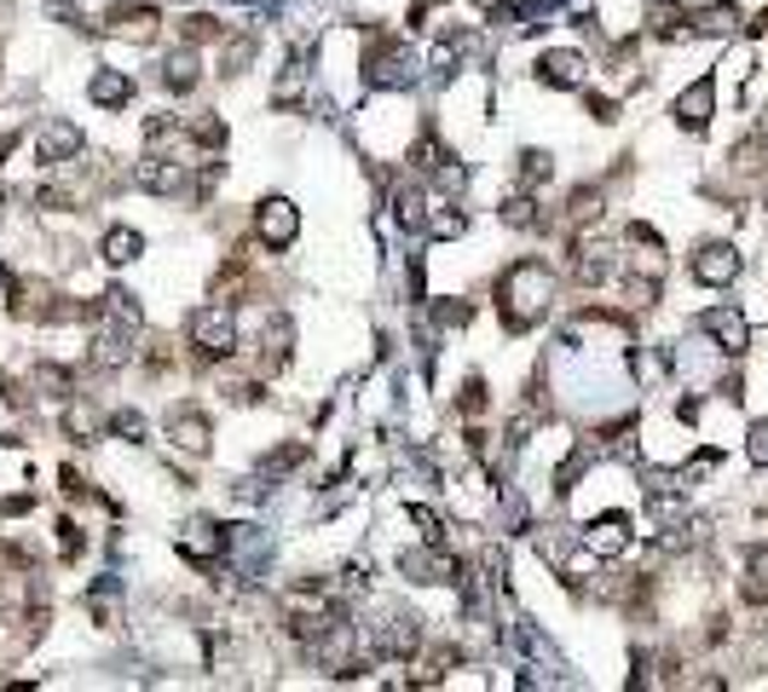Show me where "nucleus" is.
<instances>
[{
	"mask_svg": "<svg viewBox=\"0 0 768 692\" xmlns=\"http://www.w3.org/2000/svg\"><path fill=\"white\" fill-rule=\"evenodd\" d=\"M35 386H47L52 398H70V386H75V375L64 370V363H40L35 370Z\"/></svg>",
	"mask_w": 768,
	"mask_h": 692,
	"instance_id": "obj_28",
	"label": "nucleus"
},
{
	"mask_svg": "<svg viewBox=\"0 0 768 692\" xmlns=\"http://www.w3.org/2000/svg\"><path fill=\"white\" fill-rule=\"evenodd\" d=\"M186 341L197 346L202 358H232V346H237V318L226 300H209V307H197L186 318Z\"/></svg>",
	"mask_w": 768,
	"mask_h": 692,
	"instance_id": "obj_2",
	"label": "nucleus"
},
{
	"mask_svg": "<svg viewBox=\"0 0 768 692\" xmlns=\"http://www.w3.org/2000/svg\"><path fill=\"white\" fill-rule=\"evenodd\" d=\"M110 433L116 439H145V416H139V410H116L110 416Z\"/></svg>",
	"mask_w": 768,
	"mask_h": 692,
	"instance_id": "obj_32",
	"label": "nucleus"
},
{
	"mask_svg": "<svg viewBox=\"0 0 768 692\" xmlns=\"http://www.w3.org/2000/svg\"><path fill=\"white\" fill-rule=\"evenodd\" d=\"M583 52H543L537 58V81L543 87H583Z\"/></svg>",
	"mask_w": 768,
	"mask_h": 692,
	"instance_id": "obj_14",
	"label": "nucleus"
},
{
	"mask_svg": "<svg viewBox=\"0 0 768 692\" xmlns=\"http://www.w3.org/2000/svg\"><path fill=\"white\" fill-rule=\"evenodd\" d=\"M757 29H763V35H768V12H763V24H757Z\"/></svg>",
	"mask_w": 768,
	"mask_h": 692,
	"instance_id": "obj_40",
	"label": "nucleus"
},
{
	"mask_svg": "<svg viewBox=\"0 0 768 692\" xmlns=\"http://www.w3.org/2000/svg\"><path fill=\"white\" fill-rule=\"evenodd\" d=\"M64 433H70L75 444H87V439L98 433V416H93V410H81V404H70V410H64Z\"/></svg>",
	"mask_w": 768,
	"mask_h": 692,
	"instance_id": "obj_30",
	"label": "nucleus"
},
{
	"mask_svg": "<svg viewBox=\"0 0 768 692\" xmlns=\"http://www.w3.org/2000/svg\"><path fill=\"white\" fill-rule=\"evenodd\" d=\"M209 35H226V24H220V17H209V12H191V17H186V40H209Z\"/></svg>",
	"mask_w": 768,
	"mask_h": 692,
	"instance_id": "obj_34",
	"label": "nucleus"
},
{
	"mask_svg": "<svg viewBox=\"0 0 768 692\" xmlns=\"http://www.w3.org/2000/svg\"><path fill=\"white\" fill-rule=\"evenodd\" d=\"M699 330L711 335V341L722 346L728 358L752 353V323H745V312H740V307H711V312L699 318Z\"/></svg>",
	"mask_w": 768,
	"mask_h": 692,
	"instance_id": "obj_9",
	"label": "nucleus"
},
{
	"mask_svg": "<svg viewBox=\"0 0 768 692\" xmlns=\"http://www.w3.org/2000/svg\"><path fill=\"white\" fill-rule=\"evenodd\" d=\"M81 145H87V133L75 128V121H47V128L35 133V162L40 168H64V162H75L81 156Z\"/></svg>",
	"mask_w": 768,
	"mask_h": 692,
	"instance_id": "obj_8",
	"label": "nucleus"
},
{
	"mask_svg": "<svg viewBox=\"0 0 768 692\" xmlns=\"http://www.w3.org/2000/svg\"><path fill=\"white\" fill-rule=\"evenodd\" d=\"M255 237L267 242V249H295V237H300V214H295V202H283V196H267L255 208Z\"/></svg>",
	"mask_w": 768,
	"mask_h": 692,
	"instance_id": "obj_7",
	"label": "nucleus"
},
{
	"mask_svg": "<svg viewBox=\"0 0 768 692\" xmlns=\"http://www.w3.org/2000/svg\"><path fill=\"white\" fill-rule=\"evenodd\" d=\"M480 410H485V381L474 375L469 386H462V416H480Z\"/></svg>",
	"mask_w": 768,
	"mask_h": 692,
	"instance_id": "obj_39",
	"label": "nucleus"
},
{
	"mask_svg": "<svg viewBox=\"0 0 768 692\" xmlns=\"http://www.w3.org/2000/svg\"><path fill=\"white\" fill-rule=\"evenodd\" d=\"M249 58H255V40L237 35L232 47H220V75H243V70H249Z\"/></svg>",
	"mask_w": 768,
	"mask_h": 692,
	"instance_id": "obj_27",
	"label": "nucleus"
},
{
	"mask_svg": "<svg viewBox=\"0 0 768 692\" xmlns=\"http://www.w3.org/2000/svg\"><path fill=\"white\" fill-rule=\"evenodd\" d=\"M503 219H509V226H520V231H532V226H543V214H537V202L532 196H509V202H503V208H497Z\"/></svg>",
	"mask_w": 768,
	"mask_h": 692,
	"instance_id": "obj_26",
	"label": "nucleus"
},
{
	"mask_svg": "<svg viewBox=\"0 0 768 692\" xmlns=\"http://www.w3.org/2000/svg\"><path fill=\"white\" fill-rule=\"evenodd\" d=\"M550 174H555V162L543 156V151H525V156H520V186H525V191H532V186H543Z\"/></svg>",
	"mask_w": 768,
	"mask_h": 692,
	"instance_id": "obj_29",
	"label": "nucleus"
},
{
	"mask_svg": "<svg viewBox=\"0 0 768 692\" xmlns=\"http://www.w3.org/2000/svg\"><path fill=\"white\" fill-rule=\"evenodd\" d=\"M411 75H416L411 47L393 40V35H370V52H364V81H370V87H404Z\"/></svg>",
	"mask_w": 768,
	"mask_h": 692,
	"instance_id": "obj_4",
	"label": "nucleus"
},
{
	"mask_svg": "<svg viewBox=\"0 0 768 692\" xmlns=\"http://www.w3.org/2000/svg\"><path fill=\"white\" fill-rule=\"evenodd\" d=\"M290 341H295L290 312H272V318H267V335H260V346H267V353H260V363H267V370H283V363H290Z\"/></svg>",
	"mask_w": 768,
	"mask_h": 692,
	"instance_id": "obj_16",
	"label": "nucleus"
},
{
	"mask_svg": "<svg viewBox=\"0 0 768 692\" xmlns=\"http://www.w3.org/2000/svg\"><path fill=\"white\" fill-rule=\"evenodd\" d=\"M393 208H399V226L404 231H428V191L422 186H399V196H393Z\"/></svg>",
	"mask_w": 768,
	"mask_h": 692,
	"instance_id": "obj_20",
	"label": "nucleus"
},
{
	"mask_svg": "<svg viewBox=\"0 0 768 692\" xmlns=\"http://www.w3.org/2000/svg\"><path fill=\"white\" fill-rule=\"evenodd\" d=\"M595 214H601V191H590V186L572 191V219H578V226H583V219H595Z\"/></svg>",
	"mask_w": 768,
	"mask_h": 692,
	"instance_id": "obj_37",
	"label": "nucleus"
},
{
	"mask_svg": "<svg viewBox=\"0 0 768 692\" xmlns=\"http://www.w3.org/2000/svg\"><path fill=\"white\" fill-rule=\"evenodd\" d=\"M411 520L422 525V542H445V525H439V514H434V508L411 502Z\"/></svg>",
	"mask_w": 768,
	"mask_h": 692,
	"instance_id": "obj_33",
	"label": "nucleus"
},
{
	"mask_svg": "<svg viewBox=\"0 0 768 692\" xmlns=\"http://www.w3.org/2000/svg\"><path fill=\"white\" fill-rule=\"evenodd\" d=\"M687 272H694V283H705V289H728L740 272H745V260L734 242H699L694 260H687Z\"/></svg>",
	"mask_w": 768,
	"mask_h": 692,
	"instance_id": "obj_5",
	"label": "nucleus"
},
{
	"mask_svg": "<svg viewBox=\"0 0 768 692\" xmlns=\"http://www.w3.org/2000/svg\"><path fill=\"white\" fill-rule=\"evenodd\" d=\"M116 595H121V583H116V577H105V583H98L93 595H87V612H93L98 623H105V629L116 623Z\"/></svg>",
	"mask_w": 768,
	"mask_h": 692,
	"instance_id": "obj_25",
	"label": "nucleus"
},
{
	"mask_svg": "<svg viewBox=\"0 0 768 692\" xmlns=\"http://www.w3.org/2000/svg\"><path fill=\"white\" fill-rule=\"evenodd\" d=\"M300 87H307V64H300V58H290V64H283V75H277V87H272V105H295Z\"/></svg>",
	"mask_w": 768,
	"mask_h": 692,
	"instance_id": "obj_24",
	"label": "nucleus"
},
{
	"mask_svg": "<svg viewBox=\"0 0 768 692\" xmlns=\"http://www.w3.org/2000/svg\"><path fill=\"white\" fill-rule=\"evenodd\" d=\"M434 318H439V330H462V323L474 318V307H469V300H439Z\"/></svg>",
	"mask_w": 768,
	"mask_h": 692,
	"instance_id": "obj_31",
	"label": "nucleus"
},
{
	"mask_svg": "<svg viewBox=\"0 0 768 692\" xmlns=\"http://www.w3.org/2000/svg\"><path fill=\"white\" fill-rule=\"evenodd\" d=\"M745 456H752V467H768V421L752 427V444H745Z\"/></svg>",
	"mask_w": 768,
	"mask_h": 692,
	"instance_id": "obj_38",
	"label": "nucleus"
},
{
	"mask_svg": "<svg viewBox=\"0 0 768 692\" xmlns=\"http://www.w3.org/2000/svg\"><path fill=\"white\" fill-rule=\"evenodd\" d=\"M687 17H694V29L728 35V29L740 24V7H728V0H687Z\"/></svg>",
	"mask_w": 768,
	"mask_h": 692,
	"instance_id": "obj_18",
	"label": "nucleus"
},
{
	"mask_svg": "<svg viewBox=\"0 0 768 692\" xmlns=\"http://www.w3.org/2000/svg\"><path fill=\"white\" fill-rule=\"evenodd\" d=\"M168 439L179 444V451H191V456H209V444H214V427L202 410H191V404H179V410H168Z\"/></svg>",
	"mask_w": 768,
	"mask_h": 692,
	"instance_id": "obj_13",
	"label": "nucleus"
},
{
	"mask_svg": "<svg viewBox=\"0 0 768 692\" xmlns=\"http://www.w3.org/2000/svg\"><path fill=\"white\" fill-rule=\"evenodd\" d=\"M711 110H717V81L699 75L694 87L676 98V128L682 133H705V128H711Z\"/></svg>",
	"mask_w": 768,
	"mask_h": 692,
	"instance_id": "obj_10",
	"label": "nucleus"
},
{
	"mask_svg": "<svg viewBox=\"0 0 768 692\" xmlns=\"http://www.w3.org/2000/svg\"><path fill=\"white\" fill-rule=\"evenodd\" d=\"M740 664H745V669H768V629L740 646Z\"/></svg>",
	"mask_w": 768,
	"mask_h": 692,
	"instance_id": "obj_36",
	"label": "nucleus"
},
{
	"mask_svg": "<svg viewBox=\"0 0 768 692\" xmlns=\"http://www.w3.org/2000/svg\"><path fill=\"white\" fill-rule=\"evenodd\" d=\"M740 595L752 600V606H768V542H757L752 554H745V583H740Z\"/></svg>",
	"mask_w": 768,
	"mask_h": 692,
	"instance_id": "obj_21",
	"label": "nucleus"
},
{
	"mask_svg": "<svg viewBox=\"0 0 768 692\" xmlns=\"http://www.w3.org/2000/svg\"><path fill=\"white\" fill-rule=\"evenodd\" d=\"M295 462H307V444H283V451H277V456H267L260 467H267V474H290Z\"/></svg>",
	"mask_w": 768,
	"mask_h": 692,
	"instance_id": "obj_35",
	"label": "nucleus"
},
{
	"mask_svg": "<svg viewBox=\"0 0 768 692\" xmlns=\"http://www.w3.org/2000/svg\"><path fill=\"white\" fill-rule=\"evenodd\" d=\"M162 81H168V93H197V52L179 47L168 64H162Z\"/></svg>",
	"mask_w": 768,
	"mask_h": 692,
	"instance_id": "obj_22",
	"label": "nucleus"
},
{
	"mask_svg": "<svg viewBox=\"0 0 768 692\" xmlns=\"http://www.w3.org/2000/svg\"><path fill=\"white\" fill-rule=\"evenodd\" d=\"M370 653L376 658H393V664H411L422 653V618L416 612H381V623H370Z\"/></svg>",
	"mask_w": 768,
	"mask_h": 692,
	"instance_id": "obj_3",
	"label": "nucleus"
},
{
	"mask_svg": "<svg viewBox=\"0 0 768 692\" xmlns=\"http://www.w3.org/2000/svg\"><path fill=\"white\" fill-rule=\"evenodd\" d=\"M583 548H590L595 560H618L624 548H630V520L624 514H601L583 525Z\"/></svg>",
	"mask_w": 768,
	"mask_h": 692,
	"instance_id": "obj_11",
	"label": "nucleus"
},
{
	"mask_svg": "<svg viewBox=\"0 0 768 692\" xmlns=\"http://www.w3.org/2000/svg\"><path fill=\"white\" fill-rule=\"evenodd\" d=\"M110 24H116V35H128V40H156V12H151V7H139V12L121 7Z\"/></svg>",
	"mask_w": 768,
	"mask_h": 692,
	"instance_id": "obj_23",
	"label": "nucleus"
},
{
	"mask_svg": "<svg viewBox=\"0 0 768 692\" xmlns=\"http://www.w3.org/2000/svg\"><path fill=\"white\" fill-rule=\"evenodd\" d=\"M550 300H555V272L543 266V260H515V266L497 277V312L515 335L532 330V323L550 312Z\"/></svg>",
	"mask_w": 768,
	"mask_h": 692,
	"instance_id": "obj_1",
	"label": "nucleus"
},
{
	"mask_svg": "<svg viewBox=\"0 0 768 692\" xmlns=\"http://www.w3.org/2000/svg\"><path fill=\"white\" fill-rule=\"evenodd\" d=\"M179 554H186L191 565H214V560H226V532H220L214 520H191L186 532H179Z\"/></svg>",
	"mask_w": 768,
	"mask_h": 692,
	"instance_id": "obj_12",
	"label": "nucleus"
},
{
	"mask_svg": "<svg viewBox=\"0 0 768 692\" xmlns=\"http://www.w3.org/2000/svg\"><path fill=\"white\" fill-rule=\"evenodd\" d=\"M578 283H583V289H595V283H606V277H613V249H606V242H590V237H583L578 242Z\"/></svg>",
	"mask_w": 768,
	"mask_h": 692,
	"instance_id": "obj_17",
	"label": "nucleus"
},
{
	"mask_svg": "<svg viewBox=\"0 0 768 692\" xmlns=\"http://www.w3.org/2000/svg\"><path fill=\"white\" fill-rule=\"evenodd\" d=\"M87 98H93L98 110H121V105L133 98V75H128V70H93Z\"/></svg>",
	"mask_w": 768,
	"mask_h": 692,
	"instance_id": "obj_15",
	"label": "nucleus"
},
{
	"mask_svg": "<svg viewBox=\"0 0 768 692\" xmlns=\"http://www.w3.org/2000/svg\"><path fill=\"white\" fill-rule=\"evenodd\" d=\"M98 254H105L110 266H133V260L145 254V237H139L133 226H116V231H105V242H98Z\"/></svg>",
	"mask_w": 768,
	"mask_h": 692,
	"instance_id": "obj_19",
	"label": "nucleus"
},
{
	"mask_svg": "<svg viewBox=\"0 0 768 692\" xmlns=\"http://www.w3.org/2000/svg\"><path fill=\"white\" fill-rule=\"evenodd\" d=\"M399 572L411 577V583H462V565L445 554V542L404 548V554H399Z\"/></svg>",
	"mask_w": 768,
	"mask_h": 692,
	"instance_id": "obj_6",
	"label": "nucleus"
}]
</instances>
